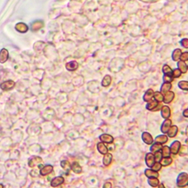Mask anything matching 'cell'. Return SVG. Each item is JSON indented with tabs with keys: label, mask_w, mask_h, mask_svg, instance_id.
Segmentation results:
<instances>
[{
	"label": "cell",
	"mask_w": 188,
	"mask_h": 188,
	"mask_svg": "<svg viewBox=\"0 0 188 188\" xmlns=\"http://www.w3.org/2000/svg\"><path fill=\"white\" fill-rule=\"evenodd\" d=\"M188 174L186 172H181L177 178V186L180 188H184L187 185Z\"/></svg>",
	"instance_id": "cell-1"
},
{
	"label": "cell",
	"mask_w": 188,
	"mask_h": 188,
	"mask_svg": "<svg viewBox=\"0 0 188 188\" xmlns=\"http://www.w3.org/2000/svg\"><path fill=\"white\" fill-rule=\"evenodd\" d=\"M181 148V142L179 141H175V142H172L171 144L170 147V151H171V154H174V155H176V154H178V152H180V149Z\"/></svg>",
	"instance_id": "cell-2"
},
{
	"label": "cell",
	"mask_w": 188,
	"mask_h": 188,
	"mask_svg": "<svg viewBox=\"0 0 188 188\" xmlns=\"http://www.w3.org/2000/svg\"><path fill=\"white\" fill-rule=\"evenodd\" d=\"M155 157H154V154L152 153H148L145 156V163L148 167L151 168L154 164L155 163Z\"/></svg>",
	"instance_id": "cell-3"
},
{
	"label": "cell",
	"mask_w": 188,
	"mask_h": 188,
	"mask_svg": "<svg viewBox=\"0 0 188 188\" xmlns=\"http://www.w3.org/2000/svg\"><path fill=\"white\" fill-rule=\"evenodd\" d=\"M172 126V121L169 119H165L161 126V132L163 134H167L169 128Z\"/></svg>",
	"instance_id": "cell-4"
},
{
	"label": "cell",
	"mask_w": 188,
	"mask_h": 188,
	"mask_svg": "<svg viewBox=\"0 0 188 188\" xmlns=\"http://www.w3.org/2000/svg\"><path fill=\"white\" fill-rule=\"evenodd\" d=\"M99 139L101 140L102 142L106 144H111L114 142V138L113 136H111V135L107 134V133H104V134H102L99 136Z\"/></svg>",
	"instance_id": "cell-5"
},
{
	"label": "cell",
	"mask_w": 188,
	"mask_h": 188,
	"mask_svg": "<svg viewBox=\"0 0 188 188\" xmlns=\"http://www.w3.org/2000/svg\"><path fill=\"white\" fill-rule=\"evenodd\" d=\"M142 139L143 140V142L145 144H147V145H151V144H153V142H154L152 136L149 133H148V132H144L142 133Z\"/></svg>",
	"instance_id": "cell-6"
},
{
	"label": "cell",
	"mask_w": 188,
	"mask_h": 188,
	"mask_svg": "<svg viewBox=\"0 0 188 188\" xmlns=\"http://www.w3.org/2000/svg\"><path fill=\"white\" fill-rule=\"evenodd\" d=\"M175 98V93L172 91H168L163 96V102L166 104H169Z\"/></svg>",
	"instance_id": "cell-7"
},
{
	"label": "cell",
	"mask_w": 188,
	"mask_h": 188,
	"mask_svg": "<svg viewBox=\"0 0 188 188\" xmlns=\"http://www.w3.org/2000/svg\"><path fill=\"white\" fill-rule=\"evenodd\" d=\"M64 181H65V179L63 177H62V176L56 177V178H54V179L51 181V187H58V186L61 185V184L64 182Z\"/></svg>",
	"instance_id": "cell-8"
},
{
	"label": "cell",
	"mask_w": 188,
	"mask_h": 188,
	"mask_svg": "<svg viewBox=\"0 0 188 188\" xmlns=\"http://www.w3.org/2000/svg\"><path fill=\"white\" fill-rule=\"evenodd\" d=\"M159 102L156 100H151L148 102V104L146 105V108L149 111H157L158 110Z\"/></svg>",
	"instance_id": "cell-9"
},
{
	"label": "cell",
	"mask_w": 188,
	"mask_h": 188,
	"mask_svg": "<svg viewBox=\"0 0 188 188\" xmlns=\"http://www.w3.org/2000/svg\"><path fill=\"white\" fill-rule=\"evenodd\" d=\"M54 170V167L51 165H46V166H44L40 171V175L42 176H45L47 175H49Z\"/></svg>",
	"instance_id": "cell-10"
},
{
	"label": "cell",
	"mask_w": 188,
	"mask_h": 188,
	"mask_svg": "<svg viewBox=\"0 0 188 188\" xmlns=\"http://www.w3.org/2000/svg\"><path fill=\"white\" fill-rule=\"evenodd\" d=\"M161 115L164 119H169L171 115V110L169 106L163 105L161 108Z\"/></svg>",
	"instance_id": "cell-11"
},
{
	"label": "cell",
	"mask_w": 188,
	"mask_h": 188,
	"mask_svg": "<svg viewBox=\"0 0 188 188\" xmlns=\"http://www.w3.org/2000/svg\"><path fill=\"white\" fill-rule=\"evenodd\" d=\"M14 84H15L14 82L10 80V81H5V82H3L2 84H1L0 87H1L3 90H11V89L13 88Z\"/></svg>",
	"instance_id": "cell-12"
},
{
	"label": "cell",
	"mask_w": 188,
	"mask_h": 188,
	"mask_svg": "<svg viewBox=\"0 0 188 188\" xmlns=\"http://www.w3.org/2000/svg\"><path fill=\"white\" fill-rule=\"evenodd\" d=\"M97 150H98V151L100 154H103V155H105V154H107V153H108V149L107 146L102 142H99V143L97 144Z\"/></svg>",
	"instance_id": "cell-13"
},
{
	"label": "cell",
	"mask_w": 188,
	"mask_h": 188,
	"mask_svg": "<svg viewBox=\"0 0 188 188\" xmlns=\"http://www.w3.org/2000/svg\"><path fill=\"white\" fill-rule=\"evenodd\" d=\"M154 92L152 89H148V90L145 92V95H144V96H143L144 101L147 102L151 101L152 99L154 98Z\"/></svg>",
	"instance_id": "cell-14"
},
{
	"label": "cell",
	"mask_w": 188,
	"mask_h": 188,
	"mask_svg": "<svg viewBox=\"0 0 188 188\" xmlns=\"http://www.w3.org/2000/svg\"><path fill=\"white\" fill-rule=\"evenodd\" d=\"M145 176L148 177V178H158L159 173L156 171H154L151 169H146L145 170Z\"/></svg>",
	"instance_id": "cell-15"
},
{
	"label": "cell",
	"mask_w": 188,
	"mask_h": 188,
	"mask_svg": "<svg viewBox=\"0 0 188 188\" xmlns=\"http://www.w3.org/2000/svg\"><path fill=\"white\" fill-rule=\"evenodd\" d=\"M112 159H113V156H112L111 154L110 153H107L104 155V157H103V160H102V163L103 165L105 166H109L111 164L112 161Z\"/></svg>",
	"instance_id": "cell-16"
},
{
	"label": "cell",
	"mask_w": 188,
	"mask_h": 188,
	"mask_svg": "<svg viewBox=\"0 0 188 188\" xmlns=\"http://www.w3.org/2000/svg\"><path fill=\"white\" fill-rule=\"evenodd\" d=\"M162 148H163V145H162L161 144H159V143H157V142H155V143L151 145V148H150V151H151V153H152V154H154L156 152H158V151H161Z\"/></svg>",
	"instance_id": "cell-17"
},
{
	"label": "cell",
	"mask_w": 188,
	"mask_h": 188,
	"mask_svg": "<svg viewBox=\"0 0 188 188\" xmlns=\"http://www.w3.org/2000/svg\"><path fill=\"white\" fill-rule=\"evenodd\" d=\"M178 132V129L177 126H171L169 131H168L167 135L169 138H174L175 136H176Z\"/></svg>",
	"instance_id": "cell-18"
},
{
	"label": "cell",
	"mask_w": 188,
	"mask_h": 188,
	"mask_svg": "<svg viewBox=\"0 0 188 188\" xmlns=\"http://www.w3.org/2000/svg\"><path fill=\"white\" fill-rule=\"evenodd\" d=\"M71 169L76 174H80L82 172V168L77 162H74L71 164Z\"/></svg>",
	"instance_id": "cell-19"
},
{
	"label": "cell",
	"mask_w": 188,
	"mask_h": 188,
	"mask_svg": "<svg viewBox=\"0 0 188 188\" xmlns=\"http://www.w3.org/2000/svg\"><path fill=\"white\" fill-rule=\"evenodd\" d=\"M168 141V136H166V135H160V136H157L155 139V142H157V143H159V144H161V145H163V144H165Z\"/></svg>",
	"instance_id": "cell-20"
},
{
	"label": "cell",
	"mask_w": 188,
	"mask_h": 188,
	"mask_svg": "<svg viewBox=\"0 0 188 188\" xmlns=\"http://www.w3.org/2000/svg\"><path fill=\"white\" fill-rule=\"evenodd\" d=\"M78 67V63H77L76 61H72L69 62L66 64V68L68 69L69 71H74L76 70Z\"/></svg>",
	"instance_id": "cell-21"
},
{
	"label": "cell",
	"mask_w": 188,
	"mask_h": 188,
	"mask_svg": "<svg viewBox=\"0 0 188 188\" xmlns=\"http://www.w3.org/2000/svg\"><path fill=\"white\" fill-rule=\"evenodd\" d=\"M42 163V160L41 157H34V158H32L31 160H30V162H29V166H30V167H34L36 165L39 164V163Z\"/></svg>",
	"instance_id": "cell-22"
},
{
	"label": "cell",
	"mask_w": 188,
	"mask_h": 188,
	"mask_svg": "<svg viewBox=\"0 0 188 188\" xmlns=\"http://www.w3.org/2000/svg\"><path fill=\"white\" fill-rule=\"evenodd\" d=\"M171 88H172V84L171 83H163L160 88V92L162 93H166V92L170 91Z\"/></svg>",
	"instance_id": "cell-23"
},
{
	"label": "cell",
	"mask_w": 188,
	"mask_h": 188,
	"mask_svg": "<svg viewBox=\"0 0 188 188\" xmlns=\"http://www.w3.org/2000/svg\"><path fill=\"white\" fill-rule=\"evenodd\" d=\"M178 69L181 72V73H186L187 71V66L186 65L185 62L184 61H180L178 62Z\"/></svg>",
	"instance_id": "cell-24"
},
{
	"label": "cell",
	"mask_w": 188,
	"mask_h": 188,
	"mask_svg": "<svg viewBox=\"0 0 188 188\" xmlns=\"http://www.w3.org/2000/svg\"><path fill=\"white\" fill-rule=\"evenodd\" d=\"M111 83V78L110 75H107L103 78L102 81V86L105 87H108Z\"/></svg>",
	"instance_id": "cell-25"
},
{
	"label": "cell",
	"mask_w": 188,
	"mask_h": 188,
	"mask_svg": "<svg viewBox=\"0 0 188 188\" xmlns=\"http://www.w3.org/2000/svg\"><path fill=\"white\" fill-rule=\"evenodd\" d=\"M181 54H182V52H181V49H175L172 53V60L174 61H178L180 60Z\"/></svg>",
	"instance_id": "cell-26"
},
{
	"label": "cell",
	"mask_w": 188,
	"mask_h": 188,
	"mask_svg": "<svg viewBox=\"0 0 188 188\" xmlns=\"http://www.w3.org/2000/svg\"><path fill=\"white\" fill-rule=\"evenodd\" d=\"M148 184H149L150 186H151V187H158L159 184H160V181H159V180L157 179V178H148Z\"/></svg>",
	"instance_id": "cell-27"
},
{
	"label": "cell",
	"mask_w": 188,
	"mask_h": 188,
	"mask_svg": "<svg viewBox=\"0 0 188 188\" xmlns=\"http://www.w3.org/2000/svg\"><path fill=\"white\" fill-rule=\"evenodd\" d=\"M160 163H161L162 166H169V165L172 164V157H163V158L161 159Z\"/></svg>",
	"instance_id": "cell-28"
},
{
	"label": "cell",
	"mask_w": 188,
	"mask_h": 188,
	"mask_svg": "<svg viewBox=\"0 0 188 188\" xmlns=\"http://www.w3.org/2000/svg\"><path fill=\"white\" fill-rule=\"evenodd\" d=\"M161 153L162 155H163V157H170L171 154V151H170V148H169V146H163L161 149Z\"/></svg>",
	"instance_id": "cell-29"
},
{
	"label": "cell",
	"mask_w": 188,
	"mask_h": 188,
	"mask_svg": "<svg viewBox=\"0 0 188 188\" xmlns=\"http://www.w3.org/2000/svg\"><path fill=\"white\" fill-rule=\"evenodd\" d=\"M8 57V51L5 49L2 50L1 53H0V62L1 63H4L7 60Z\"/></svg>",
	"instance_id": "cell-30"
},
{
	"label": "cell",
	"mask_w": 188,
	"mask_h": 188,
	"mask_svg": "<svg viewBox=\"0 0 188 188\" xmlns=\"http://www.w3.org/2000/svg\"><path fill=\"white\" fill-rule=\"evenodd\" d=\"M16 29L17 31L20 32V33H24V32H27L28 30V27L26 24H23V23H20L17 25H16Z\"/></svg>",
	"instance_id": "cell-31"
},
{
	"label": "cell",
	"mask_w": 188,
	"mask_h": 188,
	"mask_svg": "<svg viewBox=\"0 0 188 188\" xmlns=\"http://www.w3.org/2000/svg\"><path fill=\"white\" fill-rule=\"evenodd\" d=\"M154 100H156L158 102H161L163 101V95L161 92H155L154 93Z\"/></svg>",
	"instance_id": "cell-32"
},
{
	"label": "cell",
	"mask_w": 188,
	"mask_h": 188,
	"mask_svg": "<svg viewBox=\"0 0 188 188\" xmlns=\"http://www.w3.org/2000/svg\"><path fill=\"white\" fill-rule=\"evenodd\" d=\"M178 87L183 90H188V81H181L178 82Z\"/></svg>",
	"instance_id": "cell-33"
},
{
	"label": "cell",
	"mask_w": 188,
	"mask_h": 188,
	"mask_svg": "<svg viewBox=\"0 0 188 188\" xmlns=\"http://www.w3.org/2000/svg\"><path fill=\"white\" fill-rule=\"evenodd\" d=\"M163 72L164 75H172V70L168 65H164L163 67Z\"/></svg>",
	"instance_id": "cell-34"
},
{
	"label": "cell",
	"mask_w": 188,
	"mask_h": 188,
	"mask_svg": "<svg viewBox=\"0 0 188 188\" xmlns=\"http://www.w3.org/2000/svg\"><path fill=\"white\" fill-rule=\"evenodd\" d=\"M173 77H172V75H163V81L165 83H171L172 81H173Z\"/></svg>",
	"instance_id": "cell-35"
},
{
	"label": "cell",
	"mask_w": 188,
	"mask_h": 188,
	"mask_svg": "<svg viewBox=\"0 0 188 188\" xmlns=\"http://www.w3.org/2000/svg\"><path fill=\"white\" fill-rule=\"evenodd\" d=\"M162 168V165L160 162H155V163L154 164V166L151 168V169H153L154 171H156V172H158Z\"/></svg>",
	"instance_id": "cell-36"
},
{
	"label": "cell",
	"mask_w": 188,
	"mask_h": 188,
	"mask_svg": "<svg viewBox=\"0 0 188 188\" xmlns=\"http://www.w3.org/2000/svg\"><path fill=\"white\" fill-rule=\"evenodd\" d=\"M61 166L62 168H63L64 169H66V170H69V169H71V164L66 160H63L61 162Z\"/></svg>",
	"instance_id": "cell-37"
},
{
	"label": "cell",
	"mask_w": 188,
	"mask_h": 188,
	"mask_svg": "<svg viewBox=\"0 0 188 188\" xmlns=\"http://www.w3.org/2000/svg\"><path fill=\"white\" fill-rule=\"evenodd\" d=\"M181 74L182 73H181V72L178 69H174V70H172V75L173 78H179V77L181 75Z\"/></svg>",
	"instance_id": "cell-38"
},
{
	"label": "cell",
	"mask_w": 188,
	"mask_h": 188,
	"mask_svg": "<svg viewBox=\"0 0 188 188\" xmlns=\"http://www.w3.org/2000/svg\"><path fill=\"white\" fill-rule=\"evenodd\" d=\"M154 157H155L156 162H160L161 159L163 158V155H162L161 151H158V152H156L154 154Z\"/></svg>",
	"instance_id": "cell-39"
},
{
	"label": "cell",
	"mask_w": 188,
	"mask_h": 188,
	"mask_svg": "<svg viewBox=\"0 0 188 188\" xmlns=\"http://www.w3.org/2000/svg\"><path fill=\"white\" fill-rule=\"evenodd\" d=\"M180 60H181V61H187L188 60V52H184V53H182L181 55V57H180Z\"/></svg>",
	"instance_id": "cell-40"
},
{
	"label": "cell",
	"mask_w": 188,
	"mask_h": 188,
	"mask_svg": "<svg viewBox=\"0 0 188 188\" xmlns=\"http://www.w3.org/2000/svg\"><path fill=\"white\" fill-rule=\"evenodd\" d=\"M181 45L184 48H188V39H183L181 41Z\"/></svg>",
	"instance_id": "cell-41"
},
{
	"label": "cell",
	"mask_w": 188,
	"mask_h": 188,
	"mask_svg": "<svg viewBox=\"0 0 188 188\" xmlns=\"http://www.w3.org/2000/svg\"><path fill=\"white\" fill-rule=\"evenodd\" d=\"M102 188H112V185L110 182H105L103 185Z\"/></svg>",
	"instance_id": "cell-42"
},
{
	"label": "cell",
	"mask_w": 188,
	"mask_h": 188,
	"mask_svg": "<svg viewBox=\"0 0 188 188\" xmlns=\"http://www.w3.org/2000/svg\"><path fill=\"white\" fill-rule=\"evenodd\" d=\"M183 116H184V118H188V108L185 109V110L183 111Z\"/></svg>",
	"instance_id": "cell-43"
},
{
	"label": "cell",
	"mask_w": 188,
	"mask_h": 188,
	"mask_svg": "<svg viewBox=\"0 0 188 188\" xmlns=\"http://www.w3.org/2000/svg\"><path fill=\"white\" fill-rule=\"evenodd\" d=\"M158 188H166V187H165L164 184H163V183H160V184H159Z\"/></svg>",
	"instance_id": "cell-44"
},
{
	"label": "cell",
	"mask_w": 188,
	"mask_h": 188,
	"mask_svg": "<svg viewBox=\"0 0 188 188\" xmlns=\"http://www.w3.org/2000/svg\"><path fill=\"white\" fill-rule=\"evenodd\" d=\"M0 188H3V185L2 184H0Z\"/></svg>",
	"instance_id": "cell-45"
},
{
	"label": "cell",
	"mask_w": 188,
	"mask_h": 188,
	"mask_svg": "<svg viewBox=\"0 0 188 188\" xmlns=\"http://www.w3.org/2000/svg\"><path fill=\"white\" fill-rule=\"evenodd\" d=\"M187 70H188V66H187Z\"/></svg>",
	"instance_id": "cell-46"
},
{
	"label": "cell",
	"mask_w": 188,
	"mask_h": 188,
	"mask_svg": "<svg viewBox=\"0 0 188 188\" xmlns=\"http://www.w3.org/2000/svg\"><path fill=\"white\" fill-rule=\"evenodd\" d=\"M187 186H188V182H187Z\"/></svg>",
	"instance_id": "cell-47"
}]
</instances>
